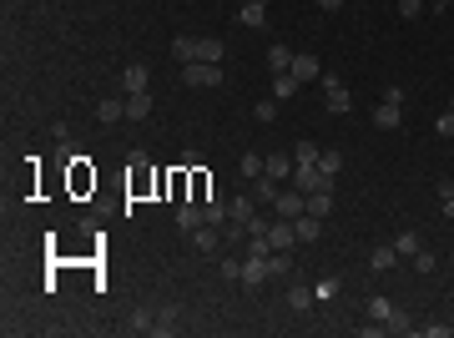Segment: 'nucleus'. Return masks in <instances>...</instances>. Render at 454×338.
<instances>
[{"mask_svg": "<svg viewBox=\"0 0 454 338\" xmlns=\"http://www.w3.org/2000/svg\"><path fill=\"white\" fill-rule=\"evenodd\" d=\"M323 81V106L333 111V117H344V111H354V91L338 81V76H318Z\"/></svg>", "mask_w": 454, "mask_h": 338, "instance_id": "obj_1", "label": "nucleus"}, {"mask_svg": "<svg viewBox=\"0 0 454 338\" xmlns=\"http://www.w3.org/2000/svg\"><path fill=\"white\" fill-rule=\"evenodd\" d=\"M293 187L298 192H333V177L318 172V162H303V167H293Z\"/></svg>", "mask_w": 454, "mask_h": 338, "instance_id": "obj_2", "label": "nucleus"}, {"mask_svg": "<svg viewBox=\"0 0 454 338\" xmlns=\"http://www.w3.org/2000/svg\"><path fill=\"white\" fill-rule=\"evenodd\" d=\"M258 212H253V197H233L227 202V233L233 238H248V222H253Z\"/></svg>", "mask_w": 454, "mask_h": 338, "instance_id": "obj_3", "label": "nucleus"}, {"mask_svg": "<svg viewBox=\"0 0 454 338\" xmlns=\"http://www.w3.org/2000/svg\"><path fill=\"white\" fill-rule=\"evenodd\" d=\"M182 81H187V86H222V66H212V61H187V66H182Z\"/></svg>", "mask_w": 454, "mask_h": 338, "instance_id": "obj_4", "label": "nucleus"}, {"mask_svg": "<svg viewBox=\"0 0 454 338\" xmlns=\"http://www.w3.org/2000/svg\"><path fill=\"white\" fill-rule=\"evenodd\" d=\"M273 212H278V217H303V212H308V192H298V187H293V192H278V197H273Z\"/></svg>", "mask_w": 454, "mask_h": 338, "instance_id": "obj_5", "label": "nucleus"}, {"mask_svg": "<svg viewBox=\"0 0 454 338\" xmlns=\"http://www.w3.org/2000/svg\"><path fill=\"white\" fill-rule=\"evenodd\" d=\"M288 71H293V81H298V86H303V81H318V76H323V66H318V56H313V51L293 56V66H288Z\"/></svg>", "mask_w": 454, "mask_h": 338, "instance_id": "obj_6", "label": "nucleus"}, {"mask_svg": "<svg viewBox=\"0 0 454 338\" xmlns=\"http://www.w3.org/2000/svg\"><path fill=\"white\" fill-rule=\"evenodd\" d=\"M96 122H101V127H117V122H127V101H117V96H106V101L96 106Z\"/></svg>", "mask_w": 454, "mask_h": 338, "instance_id": "obj_7", "label": "nucleus"}, {"mask_svg": "<svg viewBox=\"0 0 454 338\" xmlns=\"http://www.w3.org/2000/svg\"><path fill=\"white\" fill-rule=\"evenodd\" d=\"M238 21H243V26H253V31H263V26H268V0H243Z\"/></svg>", "mask_w": 454, "mask_h": 338, "instance_id": "obj_8", "label": "nucleus"}, {"mask_svg": "<svg viewBox=\"0 0 454 338\" xmlns=\"http://www.w3.org/2000/svg\"><path fill=\"white\" fill-rule=\"evenodd\" d=\"M374 127H379V132H394V127H404V111H399V101H384V106L374 111Z\"/></svg>", "mask_w": 454, "mask_h": 338, "instance_id": "obj_9", "label": "nucleus"}, {"mask_svg": "<svg viewBox=\"0 0 454 338\" xmlns=\"http://www.w3.org/2000/svg\"><path fill=\"white\" fill-rule=\"evenodd\" d=\"M268 243H273V248H293V243H298V233H293V217H278L273 228H268Z\"/></svg>", "mask_w": 454, "mask_h": 338, "instance_id": "obj_10", "label": "nucleus"}, {"mask_svg": "<svg viewBox=\"0 0 454 338\" xmlns=\"http://www.w3.org/2000/svg\"><path fill=\"white\" fill-rule=\"evenodd\" d=\"M293 233H298V243H318V233H323V217H313V212L293 217Z\"/></svg>", "mask_w": 454, "mask_h": 338, "instance_id": "obj_11", "label": "nucleus"}, {"mask_svg": "<svg viewBox=\"0 0 454 338\" xmlns=\"http://www.w3.org/2000/svg\"><path fill=\"white\" fill-rule=\"evenodd\" d=\"M263 278H273V273H268V258H258V253H248V263H243V283H248V288H258V283H263Z\"/></svg>", "mask_w": 454, "mask_h": 338, "instance_id": "obj_12", "label": "nucleus"}, {"mask_svg": "<svg viewBox=\"0 0 454 338\" xmlns=\"http://www.w3.org/2000/svg\"><path fill=\"white\" fill-rule=\"evenodd\" d=\"M122 81H127V96H132V91H147V86H152V71H147L142 61H132V66L122 71Z\"/></svg>", "mask_w": 454, "mask_h": 338, "instance_id": "obj_13", "label": "nucleus"}, {"mask_svg": "<svg viewBox=\"0 0 454 338\" xmlns=\"http://www.w3.org/2000/svg\"><path fill=\"white\" fill-rule=\"evenodd\" d=\"M152 117V96L147 91H132L127 96V122H147Z\"/></svg>", "mask_w": 454, "mask_h": 338, "instance_id": "obj_14", "label": "nucleus"}, {"mask_svg": "<svg viewBox=\"0 0 454 338\" xmlns=\"http://www.w3.org/2000/svg\"><path fill=\"white\" fill-rule=\"evenodd\" d=\"M177 222H182V233H197L202 222H207V217H202V202H182V207H177Z\"/></svg>", "mask_w": 454, "mask_h": 338, "instance_id": "obj_15", "label": "nucleus"}, {"mask_svg": "<svg viewBox=\"0 0 454 338\" xmlns=\"http://www.w3.org/2000/svg\"><path fill=\"white\" fill-rule=\"evenodd\" d=\"M394 263H399V248H394V243H384V248L369 253V268H374V273H389Z\"/></svg>", "mask_w": 454, "mask_h": 338, "instance_id": "obj_16", "label": "nucleus"}, {"mask_svg": "<svg viewBox=\"0 0 454 338\" xmlns=\"http://www.w3.org/2000/svg\"><path fill=\"white\" fill-rule=\"evenodd\" d=\"M288 172H293V157H288V152H273V157H268V172H263V177L283 182V177H288Z\"/></svg>", "mask_w": 454, "mask_h": 338, "instance_id": "obj_17", "label": "nucleus"}, {"mask_svg": "<svg viewBox=\"0 0 454 338\" xmlns=\"http://www.w3.org/2000/svg\"><path fill=\"white\" fill-rule=\"evenodd\" d=\"M238 172H243V177H248V182H258V177H263V172H268V157H258V152H248V157H243V162H238Z\"/></svg>", "mask_w": 454, "mask_h": 338, "instance_id": "obj_18", "label": "nucleus"}, {"mask_svg": "<svg viewBox=\"0 0 454 338\" xmlns=\"http://www.w3.org/2000/svg\"><path fill=\"white\" fill-rule=\"evenodd\" d=\"M268 273H273V278H288V273H293L288 248H273V253H268Z\"/></svg>", "mask_w": 454, "mask_h": 338, "instance_id": "obj_19", "label": "nucleus"}, {"mask_svg": "<svg viewBox=\"0 0 454 338\" xmlns=\"http://www.w3.org/2000/svg\"><path fill=\"white\" fill-rule=\"evenodd\" d=\"M172 56H177V66L197 61V36H177V41H172Z\"/></svg>", "mask_w": 454, "mask_h": 338, "instance_id": "obj_20", "label": "nucleus"}, {"mask_svg": "<svg viewBox=\"0 0 454 338\" xmlns=\"http://www.w3.org/2000/svg\"><path fill=\"white\" fill-rule=\"evenodd\" d=\"M192 202H212V177L202 167H192Z\"/></svg>", "mask_w": 454, "mask_h": 338, "instance_id": "obj_21", "label": "nucleus"}, {"mask_svg": "<svg viewBox=\"0 0 454 338\" xmlns=\"http://www.w3.org/2000/svg\"><path fill=\"white\" fill-rule=\"evenodd\" d=\"M217 243H222V238H217V228H212V222H202V228L192 233V248H197V253H212Z\"/></svg>", "mask_w": 454, "mask_h": 338, "instance_id": "obj_22", "label": "nucleus"}, {"mask_svg": "<svg viewBox=\"0 0 454 338\" xmlns=\"http://www.w3.org/2000/svg\"><path fill=\"white\" fill-rule=\"evenodd\" d=\"M384 328H389V333H414V318H409L404 308H389V318H384Z\"/></svg>", "mask_w": 454, "mask_h": 338, "instance_id": "obj_23", "label": "nucleus"}, {"mask_svg": "<svg viewBox=\"0 0 454 338\" xmlns=\"http://www.w3.org/2000/svg\"><path fill=\"white\" fill-rule=\"evenodd\" d=\"M288 66H293V51H288V46H273V51H268V71L278 76V71H288Z\"/></svg>", "mask_w": 454, "mask_h": 338, "instance_id": "obj_24", "label": "nucleus"}, {"mask_svg": "<svg viewBox=\"0 0 454 338\" xmlns=\"http://www.w3.org/2000/svg\"><path fill=\"white\" fill-rule=\"evenodd\" d=\"M293 91H298V81H293V71H278V76H273V96H278V101H288Z\"/></svg>", "mask_w": 454, "mask_h": 338, "instance_id": "obj_25", "label": "nucleus"}, {"mask_svg": "<svg viewBox=\"0 0 454 338\" xmlns=\"http://www.w3.org/2000/svg\"><path fill=\"white\" fill-rule=\"evenodd\" d=\"M132 192H147V157L132 152Z\"/></svg>", "mask_w": 454, "mask_h": 338, "instance_id": "obj_26", "label": "nucleus"}, {"mask_svg": "<svg viewBox=\"0 0 454 338\" xmlns=\"http://www.w3.org/2000/svg\"><path fill=\"white\" fill-rule=\"evenodd\" d=\"M308 212L313 217H328L333 212V192H308Z\"/></svg>", "mask_w": 454, "mask_h": 338, "instance_id": "obj_27", "label": "nucleus"}, {"mask_svg": "<svg viewBox=\"0 0 454 338\" xmlns=\"http://www.w3.org/2000/svg\"><path fill=\"white\" fill-rule=\"evenodd\" d=\"M197 61H212V66H222V41H197Z\"/></svg>", "mask_w": 454, "mask_h": 338, "instance_id": "obj_28", "label": "nucleus"}, {"mask_svg": "<svg viewBox=\"0 0 454 338\" xmlns=\"http://www.w3.org/2000/svg\"><path fill=\"white\" fill-rule=\"evenodd\" d=\"M202 217L212 222V228H222V222H227V202H217V197H212V202H202Z\"/></svg>", "mask_w": 454, "mask_h": 338, "instance_id": "obj_29", "label": "nucleus"}, {"mask_svg": "<svg viewBox=\"0 0 454 338\" xmlns=\"http://www.w3.org/2000/svg\"><path fill=\"white\" fill-rule=\"evenodd\" d=\"M338 167H344V152H318V172L338 177Z\"/></svg>", "mask_w": 454, "mask_h": 338, "instance_id": "obj_30", "label": "nucleus"}, {"mask_svg": "<svg viewBox=\"0 0 454 338\" xmlns=\"http://www.w3.org/2000/svg\"><path fill=\"white\" fill-rule=\"evenodd\" d=\"M394 248H399V258H414V253H419V233H399V238H394Z\"/></svg>", "mask_w": 454, "mask_h": 338, "instance_id": "obj_31", "label": "nucleus"}, {"mask_svg": "<svg viewBox=\"0 0 454 338\" xmlns=\"http://www.w3.org/2000/svg\"><path fill=\"white\" fill-rule=\"evenodd\" d=\"M303 162H318V147H313V142H298V152H293V167H303Z\"/></svg>", "mask_w": 454, "mask_h": 338, "instance_id": "obj_32", "label": "nucleus"}, {"mask_svg": "<svg viewBox=\"0 0 454 338\" xmlns=\"http://www.w3.org/2000/svg\"><path fill=\"white\" fill-rule=\"evenodd\" d=\"M253 192H258L263 202H273V197H278V182H273V177H258V182H253Z\"/></svg>", "mask_w": 454, "mask_h": 338, "instance_id": "obj_33", "label": "nucleus"}, {"mask_svg": "<svg viewBox=\"0 0 454 338\" xmlns=\"http://www.w3.org/2000/svg\"><path fill=\"white\" fill-rule=\"evenodd\" d=\"M414 268H419V273H434V268H439V258H434L429 248H419V253H414Z\"/></svg>", "mask_w": 454, "mask_h": 338, "instance_id": "obj_34", "label": "nucleus"}, {"mask_svg": "<svg viewBox=\"0 0 454 338\" xmlns=\"http://www.w3.org/2000/svg\"><path fill=\"white\" fill-rule=\"evenodd\" d=\"M399 16H404V21H419V16H424V0H399Z\"/></svg>", "mask_w": 454, "mask_h": 338, "instance_id": "obj_35", "label": "nucleus"}, {"mask_svg": "<svg viewBox=\"0 0 454 338\" xmlns=\"http://www.w3.org/2000/svg\"><path fill=\"white\" fill-rule=\"evenodd\" d=\"M258 122H278V96H268V101H258Z\"/></svg>", "mask_w": 454, "mask_h": 338, "instance_id": "obj_36", "label": "nucleus"}, {"mask_svg": "<svg viewBox=\"0 0 454 338\" xmlns=\"http://www.w3.org/2000/svg\"><path fill=\"white\" fill-rule=\"evenodd\" d=\"M313 298H338V278H323V283H313Z\"/></svg>", "mask_w": 454, "mask_h": 338, "instance_id": "obj_37", "label": "nucleus"}, {"mask_svg": "<svg viewBox=\"0 0 454 338\" xmlns=\"http://www.w3.org/2000/svg\"><path fill=\"white\" fill-rule=\"evenodd\" d=\"M434 132H439V137H454V111H439V117H434Z\"/></svg>", "mask_w": 454, "mask_h": 338, "instance_id": "obj_38", "label": "nucleus"}, {"mask_svg": "<svg viewBox=\"0 0 454 338\" xmlns=\"http://www.w3.org/2000/svg\"><path fill=\"white\" fill-rule=\"evenodd\" d=\"M389 308H394L389 298H369V318H379V323H384V318H389Z\"/></svg>", "mask_w": 454, "mask_h": 338, "instance_id": "obj_39", "label": "nucleus"}, {"mask_svg": "<svg viewBox=\"0 0 454 338\" xmlns=\"http://www.w3.org/2000/svg\"><path fill=\"white\" fill-rule=\"evenodd\" d=\"M288 303H293V308H298V313H303V308H308V303H313V293H308V288H293V293H288Z\"/></svg>", "mask_w": 454, "mask_h": 338, "instance_id": "obj_40", "label": "nucleus"}, {"mask_svg": "<svg viewBox=\"0 0 454 338\" xmlns=\"http://www.w3.org/2000/svg\"><path fill=\"white\" fill-rule=\"evenodd\" d=\"M132 328H137V333H152V313L137 308V313H132Z\"/></svg>", "mask_w": 454, "mask_h": 338, "instance_id": "obj_41", "label": "nucleus"}, {"mask_svg": "<svg viewBox=\"0 0 454 338\" xmlns=\"http://www.w3.org/2000/svg\"><path fill=\"white\" fill-rule=\"evenodd\" d=\"M177 167H187V172H192V167H202V152H197V147H187V152H182V162H177Z\"/></svg>", "mask_w": 454, "mask_h": 338, "instance_id": "obj_42", "label": "nucleus"}, {"mask_svg": "<svg viewBox=\"0 0 454 338\" xmlns=\"http://www.w3.org/2000/svg\"><path fill=\"white\" fill-rule=\"evenodd\" d=\"M338 6H344V0H318V11H338Z\"/></svg>", "mask_w": 454, "mask_h": 338, "instance_id": "obj_43", "label": "nucleus"}, {"mask_svg": "<svg viewBox=\"0 0 454 338\" xmlns=\"http://www.w3.org/2000/svg\"><path fill=\"white\" fill-rule=\"evenodd\" d=\"M429 6H434V11H444V6H454V0H429Z\"/></svg>", "mask_w": 454, "mask_h": 338, "instance_id": "obj_44", "label": "nucleus"}, {"mask_svg": "<svg viewBox=\"0 0 454 338\" xmlns=\"http://www.w3.org/2000/svg\"><path fill=\"white\" fill-rule=\"evenodd\" d=\"M449 111H454V101H449Z\"/></svg>", "mask_w": 454, "mask_h": 338, "instance_id": "obj_45", "label": "nucleus"}]
</instances>
